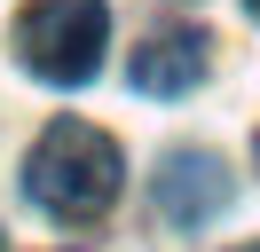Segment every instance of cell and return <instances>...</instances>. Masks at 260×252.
Instances as JSON below:
<instances>
[{"label":"cell","mask_w":260,"mask_h":252,"mask_svg":"<svg viewBox=\"0 0 260 252\" xmlns=\"http://www.w3.org/2000/svg\"><path fill=\"white\" fill-rule=\"evenodd\" d=\"M229 189H237V181H229V166L213 150H174L158 166V213L181 220V229H205V220L229 205Z\"/></svg>","instance_id":"3957f363"},{"label":"cell","mask_w":260,"mask_h":252,"mask_svg":"<svg viewBox=\"0 0 260 252\" xmlns=\"http://www.w3.org/2000/svg\"><path fill=\"white\" fill-rule=\"evenodd\" d=\"M237 252H260V244H237Z\"/></svg>","instance_id":"8992f818"},{"label":"cell","mask_w":260,"mask_h":252,"mask_svg":"<svg viewBox=\"0 0 260 252\" xmlns=\"http://www.w3.org/2000/svg\"><path fill=\"white\" fill-rule=\"evenodd\" d=\"M0 252H8V244H0Z\"/></svg>","instance_id":"52a82bcc"},{"label":"cell","mask_w":260,"mask_h":252,"mask_svg":"<svg viewBox=\"0 0 260 252\" xmlns=\"http://www.w3.org/2000/svg\"><path fill=\"white\" fill-rule=\"evenodd\" d=\"M205 63H213V40L181 24V32H158V40L134 47V71H126V79H134L142 94H189L197 79H205Z\"/></svg>","instance_id":"277c9868"},{"label":"cell","mask_w":260,"mask_h":252,"mask_svg":"<svg viewBox=\"0 0 260 252\" xmlns=\"http://www.w3.org/2000/svg\"><path fill=\"white\" fill-rule=\"evenodd\" d=\"M244 8H252V16H260V0H244Z\"/></svg>","instance_id":"5b68a950"},{"label":"cell","mask_w":260,"mask_h":252,"mask_svg":"<svg viewBox=\"0 0 260 252\" xmlns=\"http://www.w3.org/2000/svg\"><path fill=\"white\" fill-rule=\"evenodd\" d=\"M111 47V0H24L16 63L48 87H87Z\"/></svg>","instance_id":"7a4b0ae2"},{"label":"cell","mask_w":260,"mask_h":252,"mask_svg":"<svg viewBox=\"0 0 260 252\" xmlns=\"http://www.w3.org/2000/svg\"><path fill=\"white\" fill-rule=\"evenodd\" d=\"M24 189L55 220H103L118 197V142L87 118H55L24 158Z\"/></svg>","instance_id":"6da1fadb"}]
</instances>
